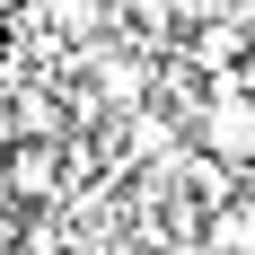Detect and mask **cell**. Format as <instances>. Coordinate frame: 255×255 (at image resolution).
Wrapping results in <instances>:
<instances>
[{
  "mask_svg": "<svg viewBox=\"0 0 255 255\" xmlns=\"http://www.w3.org/2000/svg\"><path fill=\"white\" fill-rule=\"evenodd\" d=\"M9 194H18V176H9V158H0V211H9Z\"/></svg>",
  "mask_w": 255,
  "mask_h": 255,
  "instance_id": "cell-4",
  "label": "cell"
},
{
  "mask_svg": "<svg viewBox=\"0 0 255 255\" xmlns=\"http://www.w3.org/2000/svg\"><path fill=\"white\" fill-rule=\"evenodd\" d=\"M203 247L211 255H255V194H238L229 211H211V220H203Z\"/></svg>",
  "mask_w": 255,
  "mask_h": 255,
  "instance_id": "cell-3",
  "label": "cell"
},
{
  "mask_svg": "<svg viewBox=\"0 0 255 255\" xmlns=\"http://www.w3.org/2000/svg\"><path fill=\"white\" fill-rule=\"evenodd\" d=\"M9 176H18V203H44L62 185V150L53 141H9Z\"/></svg>",
  "mask_w": 255,
  "mask_h": 255,
  "instance_id": "cell-2",
  "label": "cell"
},
{
  "mask_svg": "<svg viewBox=\"0 0 255 255\" xmlns=\"http://www.w3.org/2000/svg\"><path fill=\"white\" fill-rule=\"evenodd\" d=\"M203 150L229 158L238 176L255 167V97H247V88H211V106H203Z\"/></svg>",
  "mask_w": 255,
  "mask_h": 255,
  "instance_id": "cell-1",
  "label": "cell"
}]
</instances>
